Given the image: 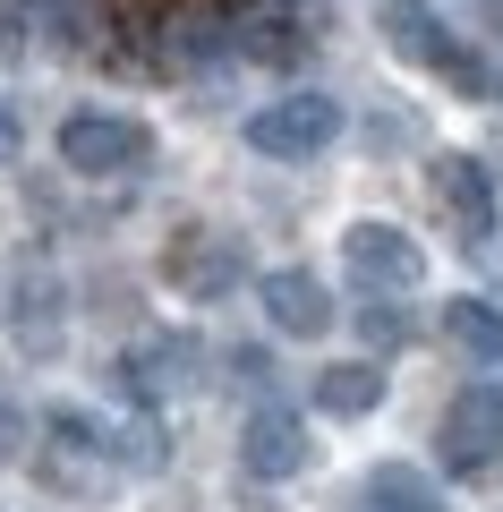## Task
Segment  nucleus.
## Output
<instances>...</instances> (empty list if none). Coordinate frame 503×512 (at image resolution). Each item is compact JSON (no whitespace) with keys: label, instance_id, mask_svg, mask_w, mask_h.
<instances>
[{"label":"nucleus","instance_id":"obj_9","mask_svg":"<svg viewBox=\"0 0 503 512\" xmlns=\"http://www.w3.org/2000/svg\"><path fill=\"white\" fill-rule=\"evenodd\" d=\"M171 282L180 291H197V299H214V291H231V256H171Z\"/></svg>","mask_w":503,"mask_h":512},{"label":"nucleus","instance_id":"obj_5","mask_svg":"<svg viewBox=\"0 0 503 512\" xmlns=\"http://www.w3.org/2000/svg\"><path fill=\"white\" fill-rule=\"evenodd\" d=\"M350 274L359 282H418V248L401 231H384V222H359V231H350Z\"/></svg>","mask_w":503,"mask_h":512},{"label":"nucleus","instance_id":"obj_10","mask_svg":"<svg viewBox=\"0 0 503 512\" xmlns=\"http://www.w3.org/2000/svg\"><path fill=\"white\" fill-rule=\"evenodd\" d=\"M452 342H469L478 359H503V325H495V308H478V299H469V308H452Z\"/></svg>","mask_w":503,"mask_h":512},{"label":"nucleus","instance_id":"obj_1","mask_svg":"<svg viewBox=\"0 0 503 512\" xmlns=\"http://www.w3.org/2000/svg\"><path fill=\"white\" fill-rule=\"evenodd\" d=\"M333 128H342V111L324 103V94H290V103H273V111H256V120H248V146L299 163V154L333 146Z\"/></svg>","mask_w":503,"mask_h":512},{"label":"nucleus","instance_id":"obj_7","mask_svg":"<svg viewBox=\"0 0 503 512\" xmlns=\"http://www.w3.org/2000/svg\"><path fill=\"white\" fill-rule=\"evenodd\" d=\"M376 393H384L376 367H324V376H316V402L333 410V419H359V410H376Z\"/></svg>","mask_w":503,"mask_h":512},{"label":"nucleus","instance_id":"obj_11","mask_svg":"<svg viewBox=\"0 0 503 512\" xmlns=\"http://www.w3.org/2000/svg\"><path fill=\"white\" fill-rule=\"evenodd\" d=\"M18 444H26V427H18V410L0 402V461H18Z\"/></svg>","mask_w":503,"mask_h":512},{"label":"nucleus","instance_id":"obj_4","mask_svg":"<svg viewBox=\"0 0 503 512\" xmlns=\"http://www.w3.org/2000/svg\"><path fill=\"white\" fill-rule=\"evenodd\" d=\"M239 461H248L256 478H290L307 461V427L290 419V410H256L248 436H239Z\"/></svg>","mask_w":503,"mask_h":512},{"label":"nucleus","instance_id":"obj_6","mask_svg":"<svg viewBox=\"0 0 503 512\" xmlns=\"http://www.w3.org/2000/svg\"><path fill=\"white\" fill-rule=\"evenodd\" d=\"M265 308H273L282 333H324V325H333V299H324L316 274H273L265 282Z\"/></svg>","mask_w":503,"mask_h":512},{"label":"nucleus","instance_id":"obj_12","mask_svg":"<svg viewBox=\"0 0 503 512\" xmlns=\"http://www.w3.org/2000/svg\"><path fill=\"white\" fill-rule=\"evenodd\" d=\"M367 342H401V316L393 308H367Z\"/></svg>","mask_w":503,"mask_h":512},{"label":"nucleus","instance_id":"obj_2","mask_svg":"<svg viewBox=\"0 0 503 512\" xmlns=\"http://www.w3.org/2000/svg\"><path fill=\"white\" fill-rule=\"evenodd\" d=\"M60 154H69L86 180H103V171L145 163V128L137 120H111V111H77V120L60 128Z\"/></svg>","mask_w":503,"mask_h":512},{"label":"nucleus","instance_id":"obj_8","mask_svg":"<svg viewBox=\"0 0 503 512\" xmlns=\"http://www.w3.org/2000/svg\"><path fill=\"white\" fill-rule=\"evenodd\" d=\"M367 504H376V512H444V495H435V478H418V470L393 461V470L367 478Z\"/></svg>","mask_w":503,"mask_h":512},{"label":"nucleus","instance_id":"obj_3","mask_svg":"<svg viewBox=\"0 0 503 512\" xmlns=\"http://www.w3.org/2000/svg\"><path fill=\"white\" fill-rule=\"evenodd\" d=\"M503 453V393H461L452 402V419H444V461L452 470H486V461Z\"/></svg>","mask_w":503,"mask_h":512}]
</instances>
